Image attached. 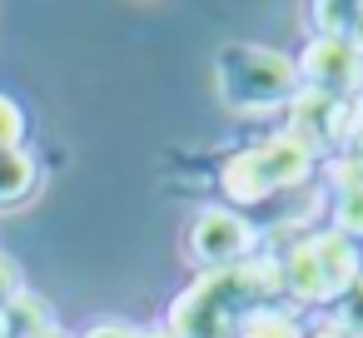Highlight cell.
I'll return each mask as SVG.
<instances>
[{
	"label": "cell",
	"mask_w": 363,
	"mask_h": 338,
	"mask_svg": "<svg viewBox=\"0 0 363 338\" xmlns=\"http://www.w3.org/2000/svg\"><path fill=\"white\" fill-rule=\"evenodd\" d=\"M279 259H254L239 269H214L199 274L169 308V333L174 338H234V323L264 303L269 293H279Z\"/></svg>",
	"instance_id": "obj_1"
},
{
	"label": "cell",
	"mask_w": 363,
	"mask_h": 338,
	"mask_svg": "<svg viewBox=\"0 0 363 338\" xmlns=\"http://www.w3.org/2000/svg\"><path fill=\"white\" fill-rule=\"evenodd\" d=\"M214 85H219V100L234 115L289 110L303 95L294 55L269 50V45H224L219 60H214Z\"/></svg>",
	"instance_id": "obj_2"
},
{
	"label": "cell",
	"mask_w": 363,
	"mask_h": 338,
	"mask_svg": "<svg viewBox=\"0 0 363 338\" xmlns=\"http://www.w3.org/2000/svg\"><path fill=\"white\" fill-rule=\"evenodd\" d=\"M279 278L294 303H308V308L338 303L363 283V249L338 229L308 234L279 259Z\"/></svg>",
	"instance_id": "obj_3"
},
{
	"label": "cell",
	"mask_w": 363,
	"mask_h": 338,
	"mask_svg": "<svg viewBox=\"0 0 363 338\" xmlns=\"http://www.w3.org/2000/svg\"><path fill=\"white\" fill-rule=\"evenodd\" d=\"M313 164H318V159L284 130V135H269V140L239 150V154L219 169V184H224V194H229L234 204H264V199H274L279 189L303 184V179L313 174Z\"/></svg>",
	"instance_id": "obj_4"
},
{
	"label": "cell",
	"mask_w": 363,
	"mask_h": 338,
	"mask_svg": "<svg viewBox=\"0 0 363 338\" xmlns=\"http://www.w3.org/2000/svg\"><path fill=\"white\" fill-rule=\"evenodd\" d=\"M254 244H259V234H254V224L239 209H204L189 224V254L209 274L214 269H239L254 254Z\"/></svg>",
	"instance_id": "obj_5"
},
{
	"label": "cell",
	"mask_w": 363,
	"mask_h": 338,
	"mask_svg": "<svg viewBox=\"0 0 363 338\" xmlns=\"http://www.w3.org/2000/svg\"><path fill=\"white\" fill-rule=\"evenodd\" d=\"M294 65H298L303 90H313V95L348 100L363 85V50L353 40H323V35H313Z\"/></svg>",
	"instance_id": "obj_6"
},
{
	"label": "cell",
	"mask_w": 363,
	"mask_h": 338,
	"mask_svg": "<svg viewBox=\"0 0 363 338\" xmlns=\"http://www.w3.org/2000/svg\"><path fill=\"white\" fill-rule=\"evenodd\" d=\"M289 135L318 159V154H333L348 145V100H333V95H313L303 90L294 105H289Z\"/></svg>",
	"instance_id": "obj_7"
},
{
	"label": "cell",
	"mask_w": 363,
	"mask_h": 338,
	"mask_svg": "<svg viewBox=\"0 0 363 338\" xmlns=\"http://www.w3.org/2000/svg\"><path fill=\"white\" fill-rule=\"evenodd\" d=\"M234 338H303L298 318L274 308V303H254L239 323H234Z\"/></svg>",
	"instance_id": "obj_8"
},
{
	"label": "cell",
	"mask_w": 363,
	"mask_h": 338,
	"mask_svg": "<svg viewBox=\"0 0 363 338\" xmlns=\"http://www.w3.org/2000/svg\"><path fill=\"white\" fill-rule=\"evenodd\" d=\"M30 189H35V164H30V154L6 150V154H0V204H21Z\"/></svg>",
	"instance_id": "obj_9"
},
{
	"label": "cell",
	"mask_w": 363,
	"mask_h": 338,
	"mask_svg": "<svg viewBox=\"0 0 363 338\" xmlns=\"http://www.w3.org/2000/svg\"><path fill=\"white\" fill-rule=\"evenodd\" d=\"M333 229H338V234H348L353 244L363 239V184L338 189V199H333Z\"/></svg>",
	"instance_id": "obj_10"
},
{
	"label": "cell",
	"mask_w": 363,
	"mask_h": 338,
	"mask_svg": "<svg viewBox=\"0 0 363 338\" xmlns=\"http://www.w3.org/2000/svg\"><path fill=\"white\" fill-rule=\"evenodd\" d=\"M21 130H26V115H21V105L0 95V154L21 145Z\"/></svg>",
	"instance_id": "obj_11"
},
{
	"label": "cell",
	"mask_w": 363,
	"mask_h": 338,
	"mask_svg": "<svg viewBox=\"0 0 363 338\" xmlns=\"http://www.w3.org/2000/svg\"><path fill=\"white\" fill-rule=\"evenodd\" d=\"M16 298H21V269H16V259L0 254V313H6Z\"/></svg>",
	"instance_id": "obj_12"
},
{
	"label": "cell",
	"mask_w": 363,
	"mask_h": 338,
	"mask_svg": "<svg viewBox=\"0 0 363 338\" xmlns=\"http://www.w3.org/2000/svg\"><path fill=\"white\" fill-rule=\"evenodd\" d=\"M85 338H140L135 328H125V323H100V328H90Z\"/></svg>",
	"instance_id": "obj_13"
},
{
	"label": "cell",
	"mask_w": 363,
	"mask_h": 338,
	"mask_svg": "<svg viewBox=\"0 0 363 338\" xmlns=\"http://www.w3.org/2000/svg\"><path fill=\"white\" fill-rule=\"evenodd\" d=\"M308 338H343L338 328H318V333H308Z\"/></svg>",
	"instance_id": "obj_14"
},
{
	"label": "cell",
	"mask_w": 363,
	"mask_h": 338,
	"mask_svg": "<svg viewBox=\"0 0 363 338\" xmlns=\"http://www.w3.org/2000/svg\"><path fill=\"white\" fill-rule=\"evenodd\" d=\"M145 338H174V333H169V328H160V333H145Z\"/></svg>",
	"instance_id": "obj_15"
}]
</instances>
